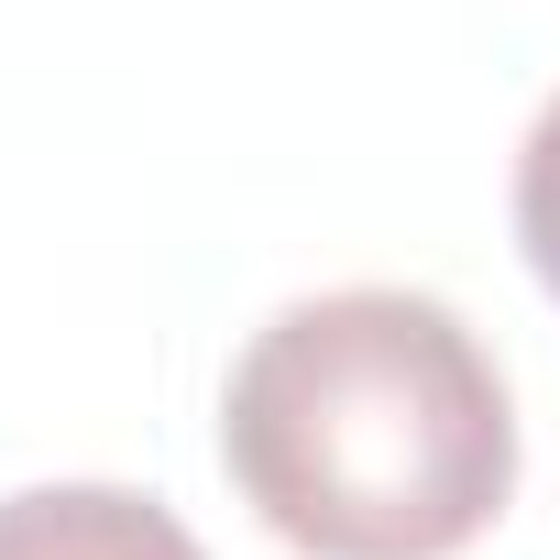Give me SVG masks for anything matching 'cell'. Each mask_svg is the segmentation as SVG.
<instances>
[{"label":"cell","instance_id":"cell-2","mask_svg":"<svg viewBox=\"0 0 560 560\" xmlns=\"http://www.w3.org/2000/svg\"><path fill=\"white\" fill-rule=\"evenodd\" d=\"M0 560H209L176 505L132 483H23L0 494Z\"/></svg>","mask_w":560,"mask_h":560},{"label":"cell","instance_id":"cell-3","mask_svg":"<svg viewBox=\"0 0 560 560\" xmlns=\"http://www.w3.org/2000/svg\"><path fill=\"white\" fill-rule=\"evenodd\" d=\"M516 253H527V275L560 308V89L538 100V121L516 143Z\"/></svg>","mask_w":560,"mask_h":560},{"label":"cell","instance_id":"cell-1","mask_svg":"<svg viewBox=\"0 0 560 560\" xmlns=\"http://www.w3.org/2000/svg\"><path fill=\"white\" fill-rule=\"evenodd\" d=\"M220 472L298 560H451L516 494V396L462 308L330 287L242 341Z\"/></svg>","mask_w":560,"mask_h":560}]
</instances>
